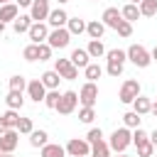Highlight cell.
<instances>
[{
  "label": "cell",
  "instance_id": "7c38bea8",
  "mask_svg": "<svg viewBox=\"0 0 157 157\" xmlns=\"http://www.w3.org/2000/svg\"><path fill=\"white\" fill-rule=\"evenodd\" d=\"M66 22H69V12L59 5L56 10H49V17H47V25L52 27V29H56V27H66Z\"/></svg>",
  "mask_w": 157,
  "mask_h": 157
},
{
  "label": "cell",
  "instance_id": "603a6c76",
  "mask_svg": "<svg viewBox=\"0 0 157 157\" xmlns=\"http://www.w3.org/2000/svg\"><path fill=\"white\" fill-rule=\"evenodd\" d=\"M32 22H34V20H32L29 15H17V17L12 20V29H15L17 34H22V32H27V29L32 27Z\"/></svg>",
  "mask_w": 157,
  "mask_h": 157
},
{
  "label": "cell",
  "instance_id": "f907efd6",
  "mask_svg": "<svg viewBox=\"0 0 157 157\" xmlns=\"http://www.w3.org/2000/svg\"><path fill=\"white\" fill-rule=\"evenodd\" d=\"M2 157H15V155H12V152H5V155H2Z\"/></svg>",
  "mask_w": 157,
  "mask_h": 157
},
{
  "label": "cell",
  "instance_id": "74e56055",
  "mask_svg": "<svg viewBox=\"0 0 157 157\" xmlns=\"http://www.w3.org/2000/svg\"><path fill=\"white\" fill-rule=\"evenodd\" d=\"M2 120L7 123V128H17V120H20V110H12V108H7V110L2 113Z\"/></svg>",
  "mask_w": 157,
  "mask_h": 157
},
{
  "label": "cell",
  "instance_id": "816d5d0a",
  "mask_svg": "<svg viewBox=\"0 0 157 157\" xmlns=\"http://www.w3.org/2000/svg\"><path fill=\"white\" fill-rule=\"evenodd\" d=\"M5 2H15V0H0V5H5Z\"/></svg>",
  "mask_w": 157,
  "mask_h": 157
},
{
  "label": "cell",
  "instance_id": "6da1fadb",
  "mask_svg": "<svg viewBox=\"0 0 157 157\" xmlns=\"http://www.w3.org/2000/svg\"><path fill=\"white\" fill-rule=\"evenodd\" d=\"M132 145V130L130 128H115L113 132H110V137H108V147H110V152H125L128 147Z\"/></svg>",
  "mask_w": 157,
  "mask_h": 157
},
{
  "label": "cell",
  "instance_id": "9f6ffc18",
  "mask_svg": "<svg viewBox=\"0 0 157 157\" xmlns=\"http://www.w3.org/2000/svg\"><path fill=\"white\" fill-rule=\"evenodd\" d=\"M83 157H91V155H83Z\"/></svg>",
  "mask_w": 157,
  "mask_h": 157
},
{
  "label": "cell",
  "instance_id": "ba28073f",
  "mask_svg": "<svg viewBox=\"0 0 157 157\" xmlns=\"http://www.w3.org/2000/svg\"><path fill=\"white\" fill-rule=\"evenodd\" d=\"M54 71L64 78V81H74L78 76V69L71 64V59H54Z\"/></svg>",
  "mask_w": 157,
  "mask_h": 157
},
{
  "label": "cell",
  "instance_id": "e575fe53",
  "mask_svg": "<svg viewBox=\"0 0 157 157\" xmlns=\"http://www.w3.org/2000/svg\"><path fill=\"white\" fill-rule=\"evenodd\" d=\"M20 135H29L32 130H34V123H32V118H20L17 120V128H15Z\"/></svg>",
  "mask_w": 157,
  "mask_h": 157
},
{
  "label": "cell",
  "instance_id": "7bdbcfd3",
  "mask_svg": "<svg viewBox=\"0 0 157 157\" xmlns=\"http://www.w3.org/2000/svg\"><path fill=\"white\" fill-rule=\"evenodd\" d=\"M17 2V7H29L32 5V0H15Z\"/></svg>",
  "mask_w": 157,
  "mask_h": 157
},
{
  "label": "cell",
  "instance_id": "f6af8a7d",
  "mask_svg": "<svg viewBox=\"0 0 157 157\" xmlns=\"http://www.w3.org/2000/svg\"><path fill=\"white\" fill-rule=\"evenodd\" d=\"M5 130H10V128H7V123H5V120H2V115H0V135H2Z\"/></svg>",
  "mask_w": 157,
  "mask_h": 157
},
{
  "label": "cell",
  "instance_id": "4316f807",
  "mask_svg": "<svg viewBox=\"0 0 157 157\" xmlns=\"http://www.w3.org/2000/svg\"><path fill=\"white\" fill-rule=\"evenodd\" d=\"M110 155L113 152H110V147H108L105 140H98V142L91 145V157H110Z\"/></svg>",
  "mask_w": 157,
  "mask_h": 157
},
{
  "label": "cell",
  "instance_id": "484cf974",
  "mask_svg": "<svg viewBox=\"0 0 157 157\" xmlns=\"http://www.w3.org/2000/svg\"><path fill=\"white\" fill-rule=\"evenodd\" d=\"M47 142H49L47 130H32V132H29V145H32V147H44Z\"/></svg>",
  "mask_w": 157,
  "mask_h": 157
},
{
  "label": "cell",
  "instance_id": "7a4b0ae2",
  "mask_svg": "<svg viewBox=\"0 0 157 157\" xmlns=\"http://www.w3.org/2000/svg\"><path fill=\"white\" fill-rule=\"evenodd\" d=\"M125 54H128V61L135 64L137 69H147V66L152 64V56H150V52H147L142 44H130V47L125 49Z\"/></svg>",
  "mask_w": 157,
  "mask_h": 157
},
{
  "label": "cell",
  "instance_id": "b9f144b4",
  "mask_svg": "<svg viewBox=\"0 0 157 157\" xmlns=\"http://www.w3.org/2000/svg\"><path fill=\"white\" fill-rule=\"evenodd\" d=\"M86 140L93 145V142H98V140H103V130L101 128H91L88 132H86Z\"/></svg>",
  "mask_w": 157,
  "mask_h": 157
},
{
  "label": "cell",
  "instance_id": "f1b7e54d",
  "mask_svg": "<svg viewBox=\"0 0 157 157\" xmlns=\"http://www.w3.org/2000/svg\"><path fill=\"white\" fill-rule=\"evenodd\" d=\"M140 123H142V115H137L135 110H128V113L123 115V125H125V128H130V130L140 128Z\"/></svg>",
  "mask_w": 157,
  "mask_h": 157
},
{
  "label": "cell",
  "instance_id": "52a82bcc",
  "mask_svg": "<svg viewBox=\"0 0 157 157\" xmlns=\"http://www.w3.org/2000/svg\"><path fill=\"white\" fill-rule=\"evenodd\" d=\"M137 96H140V81H135V78H128V81H123V86H120V93H118L120 103H132Z\"/></svg>",
  "mask_w": 157,
  "mask_h": 157
},
{
  "label": "cell",
  "instance_id": "60d3db41",
  "mask_svg": "<svg viewBox=\"0 0 157 157\" xmlns=\"http://www.w3.org/2000/svg\"><path fill=\"white\" fill-rule=\"evenodd\" d=\"M37 47H39V61H49V59H52V52H54V49H52V47H49L47 42L37 44Z\"/></svg>",
  "mask_w": 157,
  "mask_h": 157
},
{
  "label": "cell",
  "instance_id": "d6986e66",
  "mask_svg": "<svg viewBox=\"0 0 157 157\" xmlns=\"http://www.w3.org/2000/svg\"><path fill=\"white\" fill-rule=\"evenodd\" d=\"M130 105H132V110H135L137 115H147V113H150V108H152V101H150L147 96H142V93H140Z\"/></svg>",
  "mask_w": 157,
  "mask_h": 157
},
{
  "label": "cell",
  "instance_id": "9c48e42d",
  "mask_svg": "<svg viewBox=\"0 0 157 157\" xmlns=\"http://www.w3.org/2000/svg\"><path fill=\"white\" fill-rule=\"evenodd\" d=\"M49 0H32V5H29V17L34 20V22H47V17H49Z\"/></svg>",
  "mask_w": 157,
  "mask_h": 157
},
{
  "label": "cell",
  "instance_id": "2e32d148",
  "mask_svg": "<svg viewBox=\"0 0 157 157\" xmlns=\"http://www.w3.org/2000/svg\"><path fill=\"white\" fill-rule=\"evenodd\" d=\"M25 91H7V96H5V103H7V108H12V110H20L22 105H25V96H22Z\"/></svg>",
  "mask_w": 157,
  "mask_h": 157
},
{
  "label": "cell",
  "instance_id": "83f0119b",
  "mask_svg": "<svg viewBox=\"0 0 157 157\" xmlns=\"http://www.w3.org/2000/svg\"><path fill=\"white\" fill-rule=\"evenodd\" d=\"M83 76H86V81H98L101 76H103V66H98V64H88L86 69H83Z\"/></svg>",
  "mask_w": 157,
  "mask_h": 157
},
{
  "label": "cell",
  "instance_id": "277c9868",
  "mask_svg": "<svg viewBox=\"0 0 157 157\" xmlns=\"http://www.w3.org/2000/svg\"><path fill=\"white\" fill-rule=\"evenodd\" d=\"M96 101H98V83L96 81H86L81 86V91H78V103L86 105V108H93Z\"/></svg>",
  "mask_w": 157,
  "mask_h": 157
},
{
  "label": "cell",
  "instance_id": "f35d334b",
  "mask_svg": "<svg viewBox=\"0 0 157 157\" xmlns=\"http://www.w3.org/2000/svg\"><path fill=\"white\" fill-rule=\"evenodd\" d=\"M115 32H118L120 37H130V34H132V22H128V20H120V25L115 27Z\"/></svg>",
  "mask_w": 157,
  "mask_h": 157
},
{
  "label": "cell",
  "instance_id": "d4e9b609",
  "mask_svg": "<svg viewBox=\"0 0 157 157\" xmlns=\"http://www.w3.org/2000/svg\"><path fill=\"white\" fill-rule=\"evenodd\" d=\"M66 29L71 32V37H74V34H83V32H86V20H81V17H69Z\"/></svg>",
  "mask_w": 157,
  "mask_h": 157
},
{
  "label": "cell",
  "instance_id": "7dc6e473",
  "mask_svg": "<svg viewBox=\"0 0 157 157\" xmlns=\"http://www.w3.org/2000/svg\"><path fill=\"white\" fill-rule=\"evenodd\" d=\"M150 113H152V115H157V101L152 103V108H150Z\"/></svg>",
  "mask_w": 157,
  "mask_h": 157
},
{
  "label": "cell",
  "instance_id": "ac0fdd59",
  "mask_svg": "<svg viewBox=\"0 0 157 157\" xmlns=\"http://www.w3.org/2000/svg\"><path fill=\"white\" fill-rule=\"evenodd\" d=\"M39 81L44 83V88H47V91H52V88H59V81H61V76H59L54 69H49V71H44V74L39 76Z\"/></svg>",
  "mask_w": 157,
  "mask_h": 157
},
{
  "label": "cell",
  "instance_id": "ab89813d",
  "mask_svg": "<svg viewBox=\"0 0 157 157\" xmlns=\"http://www.w3.org/2000/svg\"><path fill=\"white\" fill-rule=\"evenodd\" d=\"M145 140H150V132L142 130V128H135V130H132V145H140V142H145Z\"/></svg>",
  "mask_w": 157,
  "mask_h": 157
},
{
  "label": "cell",
  "instance_id": "9a60e30c",
  "mask_svg": "<svg viewBox=\"0 0 157 157\" xmlns=\"http://www.w3.org/2000/svg\"><path fill=\"white\" fill-rule=\"evenodd\" d=\"M69 59H71V64H74L76 69H86V66L91 64V56H88V52H86V49H74Z\"/></svg>",
  "mask_w": 157,
  "mask_h": 157
},
{
  "label": "cell",
  "instance_id": "7402d4cb",
  "mask_svg": "<svg viewBox=\"0 0 157 157\" xmlns=\"http://www.w3.org/2000/svg\"><path fill=\"white\" fill-rule=\"evenodd\" d=\"M103 32H105V25H103L101 20H91V22H86V34H88L91 39H101Z\"/></svg>",
  "mask_w": 157,
  "mask_h": 157
},
{
  "label": "cell",
  "instance_id": "c3c4849f",
  "mask_svg": "<svg viewBox=\"0 0 157 157\" xmlns=\"http://www.w3.org/2000/svg\"><path fill=\"white\" fill-rule=\"evenodd\" d=\"M110 157H130V155H125V152H115V155H110Z\"/></svg>",
  "mask_w": 157,
  "mask_h": 157
},
{
  "label": "cell",
  "instance_id": "d6a6232c",
  "mask_svg": "<svg viewBox=\"0 0 157 157\" xmlns=\"http://www.w3.org/2000/svg\"><path fill=\"white\" fill-rule=\"evenodd\" d=\"M105 61H108L105 74H108V76H113V78H118V76L123 74V66H125V64H123V61H115V59H105Z\"/></svg>",
  "mask_w": 157,
  "mask_h": 157
},
{
  "label": "cell",
  "instance_id": "4fadbf2b",
  "mask_svg": "<svg viewBox=\"0 0 157 157\" xmlns=\"http://www.w3.org/2000/svg\"><path fill=\"white\" fill-rule=\"evenodd\" d=\"M27 96L34 101V103H42L44 101V96H47V88H44V83L39 81V78H32V81H27Z\"/></svg>",
  "mask_w": 157,
  "mask_h": 157
},
{
  "label": "cell",
  "instance_id": "5bb4252c",
  "mask_svg": "<svg viewBox=\"0 0 157 157\" xmlns=\"http://www.w3.org/2000/svg\"><path fill=\"white\" fill-rule=\"evenodd\" d=\"M120 20H123V15H120L118 7H105L103 15H101V22H103L105 27H110V29H115V27L120 25Z\"/></svg>",
  "mask_w": 157,
  "mask_h": 157
},
{
  "label": "cell",
  "instance_id": "db71d44e",
  "mask_svg": "<svg viewBox=\"0 0 157 157\" xmlns=\"http://www.w3.org/2000/svg\"><path fill=\"white\" fill-rule=\"evenodd\" d=\"M130 2H135V5H140V2H142V0H130Z\"/></svg>",
  "mask_w": 157,
  "mask_h": 157
},
{
  "label": "cell",
  "instance_id": "681fc988",
  "mask_svg": "<svg viewBox=\"0 0 157 157\" xmlns=\"http://www.w3.org/2000/svg\"><path fill=\"white\" fill-rule=\"evenodd\" d=\"M0 34H5V22H0Z\"/></svg>",
  "mask_w": 157,
  "mask_h": 157
},
{
  "label": "cell",
  "instance_id": "cb8c5ba5",
  "mask_svg": "<svg viewBox=\"0 0 157 157\" xmlns=\"http://www.w3.org/2000/svg\"><path fill=\"white\" fill-rule=\"evenodd\" d=\"M86 52H88V56L91 59H101V56H105V47H103V42L101 39H91L88 42V47H86Z\"/></svg>",
  "mask_w": 157,
  "mask_h": 157
},
{
  "label": "cell",
  "instance_id": "4dcf8cb0",
  "mask_svg": "<svg viewBox=\"0 0 157 157\" xmlns=\"http://www.w3.org/2000/svg\"><path fill=\"white\" fill-rule=\"evenodd\" d=\"M59 98H61V93H59V88H52V91H47V96H44V105L49 108V110H54L56 105H59Z\"/></svg>",
  "mask_w": 157,
  "mask_h": 157
},
{
  "label": "cell",
  "instance_id": "e0dca14e",
  "mask_svg": "<svg viewBox=\"0 0 157 157\" xmlns=\"http://www.w3.org/2000/svg\"><path fill=\"white\" fill-rule=\"evenodd\" d=\"M17 15H20L17 2H5V5H0V22H12Z\"/></svg>",
  "mask_w": 157,
  "mask_h": 157
},
{
  "label": "cell",
  "instance_id": "d590c367",
  "mask_svg": "<svg viewBox=\"0 0 157 157\" xmlns=\"http://www.w3.org/2000/svg\"><path fill=\"white\" fill-rule=\"evenodd\" d=\"M135 147H137V157H152L155 150H157L150 140H145V142H140V145H135Z\"/></svg>",
  "mask_w": 157,
  "mask_h": 157
},
{
  "label": "cell",
  "instance_id": "30bf717a",
  "mask_svg": "<svg viewBox=\"0 0 157 157\" xmlns=\"http://www.w3.org/2000/svg\"><path fill=\"white\" fill-rule=\"evenodd\" d=\"M47 34H49V25L47 22H32V27L27 29V37L32 39V44L47 42Z\"/></svg>",
  "mask_w": 157,
  "mask_h": 157
},
{
  "label": "cell",
  "instance_id": "f5cc1de1",
  "mask_svg": "<svg viewBox=\"0 0 157 157\" xmlns=\"http://www.w3.org/2000/svg\"><path fill=\"white\" fill-rule=\"evenodd\" d=\"M56 2H59V5H64V2H69V0H56Z\"/></svg>",
  "mask_w": 157,
  "mask_h": 157
},
{
  "label": "cell",
  "instance_id": "6f0895ef",
  "mask_svg": "<svg viewBox=\"0 0 157 157\" xmlns=\"http://www.w3.org/2000/svg\"><path fill=\"white\" fill-rule=\"evenodd\" d=\"M91 2H96V0H91Z\"/></svg>",
  "mask_w": 157,
  "mask_h": 157
},
{
  "label": "cell",
  "instance_id": "8992f818",
  "mask_svg": "<svg viewBox=\"0 0 157 157\" xmlns=\"http://www.w3.org/2000/svg\"><path fill=\"white\" fill-rule=\"evenodd\" d=\"M64 150L69 157H83V155H91V142L86 137H71Z\"/></svg>",
  "mask_w": 157,
  "mask_h": 157
},
{
  "label": "cell",
  "instance_id": "44dd1931",
  "mask_svg": "<svg viewBox=\"0 0 157 157\" xmlns=\"http://www.w3.org/2000/svg\"><path fill=\"white\" fill-rule=\"evenodd\" d=\"M120 15H123V20H128V22H137L142 15H140V7L135 5V2H128V5H123L120 7Z\"/></svg>",
  "mask_w": 157,
  "mask_h": 157
},
{
  "label": "cell",
  "instance_id": "5b68a950",
  "mask_svg": "<svg viewBox=\"0 0 157 157\" xmlns=\"http://www.w3.org/2000/svg\"><path fill=\"white\" fill-rule=\"evenodd\" d=\"M76 105H78V93L76 91H64L61 93V98H59V105L54 108L59 115H71L74 110H76Z\"/></svg>",
  "mask_w": 157,
  "mask_h": 157
},
{
  "label": "cell",
  "instance_id": "1f68e13d",
  "mask_svg": "<svg viewBox=\"0 0 157 157\" xmlns=\"http://www.w3.org/2000/svg\"><path fill=\"white\" fill-rule=\"evenodd\" d=\"M22 59H25V61H39V47L29 42V44L22 49Z\"/></svg>",
  "mask_w": 157,
  "mask_h": 157
},
{
  "label": "cell",
  "instance_id": "836d02e7",
  "mask_svg": "<svg viewBox=\"0 0 157 157\" xmlns=\"http://www.w3.org/2000/svg\"><path fill=\"white\" fill-rule=\"evenodd\" d=\"M7 86H10L12 91H25V88H27V78H25L22 74H15V76L7 78Z\"/></svg>",
  "mask_w": 157,
  "mask_h": 157
},
{
  "label": "cell",
  "instance_id": "f546056e",
  "mask_svg": "<svg viewBox=\"0 0 157 157\" xmlns=\"http://www.w3.org/2000/svg\"><path fill=\"white\" fill-rule=\"evenodd\" d=\"M137 7H140V15L142 17H155L157 15V0H142Z\"/></svg>",
  "mask_w": 157,
  "mask_h": 157
},
{
  "label": "cell",
  "instance_id": "3957f363",
  "mask_svg": "<svg viewBox=\"0 0 157 157\" xmlns=\"http://www.w3.org/2000/svg\"><path fill=\"white\" fill-rule=\"evenodd\" d=\"M69 42H71V32H69L66 27L49 29V34H47V44H49L52 49H66Z\"/></svg>",
  "mask_w": 157,
  "mask_h": 157
},
{
  "label": "cell",
  "instance_id": "ffe728a7",
  "mask_svg": "<svg viewBox=\"0 0 157 157\" xmlns=\"http://www.w3.org/2000/svg\"><path fill=\"white\" fill-rule=\"evenodd\" d=\"M39 155L42 157H66V150L56 142H47L44 147H39Z\"/></svg>",
  "mask_w": 157,
  "mask_h": 157
},
{
  "label": "cell",
  "instance_id": "8fae6325",
  "mask_svg": "<svg viewBox=\"0 0 157 157\" xmlns=\"http://www.w3.org/2000/svg\"><path fill=\"white\" fill-rule=\"evenodd\" d=\"M17 145H20V132H17L15 128H10V130H5V132L0 135V147H2V152H15Z\"/></svg>",
  "mask_w": 157,
  "mask_h": 157
},
{
  "label": "cell",
  "instance_id": "11a10c76",
  "mask_svg": "<svg viewBox=\"0 0 157 157\" xmlns=\"http://www.w3.org/2000/svg\"><path fill=\"white\" fill-rule=\"evenodd\" d=\"M2 155H5V152H2V147H0V157H2Z\"/></svg>",
  "mask_w": 157,
  "mask_h": 157
},
{
  "label": "cell",
  "instance_id": "bcb514c9",
  "mask_svg": "<svg viewBox=\"0 0 157 157\" xmlns=\"http://www.w3.org/2000/svg\"><path fill=\"white\" fill-rule=\"evenodd\" d=\"M150 56H152V61H157V44H155V49L150 52Z\"/></svg>",
  "mask_w": 157,
  "mask_h": 157
},
{
  "label": "cell",
  "instance_id": "8d00e7d4",
  "mask_svg": "<svg viewBox=\"0 0 157 157\" xmlns=\"http://www.w3.org/2000/svg\"><path fill=\"white\" fill-rule=\"evenodd\" d=\"M93 118H96V110H93V108L81 105V110H78V120H81L83 125H91V123H93Z\"/></svg>",
  "mask_w": 157,
  "mask_h": 157
},
{
  "label": "cell",
  "instance_id": "ee69618b",
  "mask_svg": "<svg viewBox=\"0 0 157 157\" xmlns=\"http://www.w3.org/2000/svg\"><path fill=\"white\" fill-rule=\"evenodd\" d=\"M150 142H152V145H155V147H157V128H155V130H152V132H150Z\"/></svg>",
  "mask_w": 157,
  "mask_h": 157
}]
</instances>
